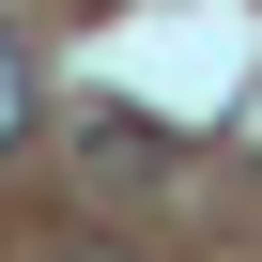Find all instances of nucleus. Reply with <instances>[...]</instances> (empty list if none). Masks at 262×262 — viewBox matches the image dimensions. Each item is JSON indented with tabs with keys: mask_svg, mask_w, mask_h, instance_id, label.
Returning a JSON list of instances; mask_svg holds the SVG:
<instances>
[{
	"mask_svg": "<svg viewBox=\"0 0 262 262\" xmlns=\"http://www.w3.org/2000/svg\"><path fill=\"white\" fill-rule=\"evenodd\" d=\"M62 262H123V247H62Z\"/></svg>",
	"mask_w": 262,
	"mask_h": 262,
	"instance_id": "2",
	"label": "nucleus"
},
{
	"mask_svg": "<svg viewBox=\"0 0 262 262\" xmlns=\"http://www.w3.org/2000/svg\"><path fill=\"white\" fill-rule=\"evenodd\" d=\"M16 139H31V62L0 47V155H16Z\"/></svg>",
	"mask_w": 262,
	"mask_h": 262,
	"instance_id": "1",
	"label": "nucleus"
}]
</instances>
